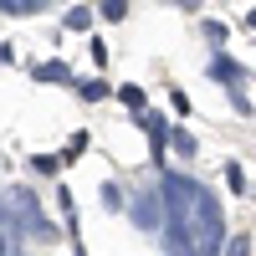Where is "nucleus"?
I'll return each mask as SVG.
<instances>
[{
    "mask_svg": "<svg viewBox=\"0 0 256 256\" xmlns=\"http://www.w3.org/2000/svg\"><path fill=\"white\" fill-rule=\"evenodd\" d=\"M205 36L216 41V52H220V46H226V36H230V26H226V20H205Z\"/></svg>",
    "mask_w": 256,
    "mask_h": 256,
    "instance_id": "obj_10",
    "label": "nucleus"
},
{
    "mask_svg": "<svg viewBox=\"0 0 256 256\" xmlns=\"http://www.w3.org/2000/svg\"><path fill=\"white\" fill-rule=\"evenodd\" d=\"M246 31H256V6H251V10H246Z\"/></svg>",
    "mask_w": 256,
    "mask_h": 256,
    "instance_id": "obj_18",
    "label": "nucleus"
},
{
    "mask_svg": "<svg viewBox=\"0 0 256 256\" xmlns=\"http://www.w3.org/2000/svg\"><path fill=\"white\" fill-rule=\"evenodd\" d=\"M72 92H77L82 102H102V98H113V88H108L102 77H77V82H72Z\"/></svg>",
    "mask_w": 256,
    "mask_h": 256,
    "instance_id": "obj_4",
    "label": "nucleus"
},
{
    "mask_svg": "<svg viewBox=\"0 0 256 256\" xmlns=\"http://www.w3.org/2000/svg\"><path fill=\"white\" fill-rule=\"evenodd\" d=\"M88 148H92V134H88V128H77V134L67 138V148H62V164H72V159H82V154H88Z\"/></svg>",
    "mask_w": 256,
    "mask_h": 256,
    "instance_id": "obj_5",
    "label": "nucleus"
},
{
    "mask_svg": "<svg viewBox=\"0 0 256 256\" xmlns=\"http://www.w3.org/2000/svg\"><path fill=\"white\" fill-rule=\"evenodd\" d=\"M169 144H174L180 154H195V148H200V144H195V134H184V128H174V134H169Z\"/></svg>",
    "mask_w": 256,
    "mask_h": 256,
    "instance_id": "obj_9",
    "label": "nucleus"
},
{
    "mask_svg": "<svg viewBox=\"0 0 256 256\" xmlns=\"http://www.w3.org/2000/svg\"><path fill=\"white\" fill-rule=\"evenodd\" d=\"M88 52H92L98 67H108V41H102V36H92V41H88Z\"/></svg>",
    "mask_w": 256,
    "mask_h": 256,
    "instance_id": "obj_12",
    "label": "nucleus"
},
{
    "mask_svg": "<svg viewBox=\"0 0 256 256\" xmlns=\"http://www.w3.org/2000/svg\"><path fill=\"white\" fill-rule=\"evenodd\" d=\"M102 205H108V210H123V195H118V184H113V180L102 184Z\"/></svg>",
    "mask_w": 256,
    "mask_h": 256,
    "instance_id": "obj_13",
    "label": "nucleus"
},
{
    "mask_svg": "<svg viewBox=\"0 0 256 256\" xmlns=\"http://www.w3.org/2000/svg\"><path fill=\"white\" fill-rule=\"evenodd\" d=\"M31 77L36 82H67V88H72V67H67V62H62V56H46V62H31Z\"/></svg>",
    "mask_w": 256,
    "mask_h": 256,
    "instance_id": "obj_2",
    "label": "nucleus"
},
{
    "mask_svg": "<svg viewBox=\"0 0 256 256\" xmlns=\"http://www.w3.org/2000/svg\"><path fill=\"white\" fill-rule=\"evenodd\" d=\"M205 72L216 77V82H230V88H246V67H236V62H230L226 52H216V56H210V62H205Z\"/></svg>",
    "mask_w": 256,
    "mask_h": 256,
    "instance_id": "obj_1",
    "label": "nucleus"
},
{
    "mask_svg": "<svg viewBox=\"0 0 256 256\" xmlns=\"http://www.w3.org/2000/svg\"><path fill=\"white\" fill-rule=\"evenodd\" d=\"M230 108H236V113H246V118H251V98H246L241 88H230Z\"/></svg>",
    "mask_w": 256,
    "mask_h": 256,
    "instance_id": "obj_14",
    "label": "nucleus"
},
{
    "mask_svg": "<svg viewBox=\"0 0 256 256\" xmlns=\"http://www.w3.org/2000/svg\"><path fill=\"white\" fill-rule=\"evenodd\" d=\"M102 20H123L128 16V6H123V0H102V10H98Z\"/></svg>",
    "mask_w": 256,
    "mask_h": 256,
    "instance_id": "obj_11",
    "label": "nucleus"
},
{
    "mask_svg": "<svg viewBox=\"0 0 256 256\" xmlns=\"http://www.w3.org/2000/svg\"><path fill=\"white\" fill-rule=\"evenodd\" d=\"M169 102H174V113H190V98H184L180 88H169Z\"/></svg>",
    "mask_w": 256,
    "mask_h": 256,
    "instance_id": "obj_16",
    "label": "nucleus"
},
{
    "mask_svg": "<svg viewBox=\"0 0 256 256\" xmlns=\"http://www.w3.org/2000/svg\"><path fill=\"white\" fill-rule=\"evenodd\" d=\"M31 169L41 180H52V174H62V154H31Z\"/></svg>",
    "mask_w": 256,
    "mask_h": 256,
    "instance_id": "obj_6",
    "label": "nucleus"
},
{
    "mask_svg": "<svg viewBox=\"0 0 256 256\" xmlns=\"http://www.w3.org/2000/svg\"><path fill=\"white\" fill-rule=\"evenodd\" d=\"M226 190H230V195H246V190H251V184H246V169H241V164H226Z\"/></svg>",
    "mask_w": 256,
    "mask_h": 256,
    "instance_id": "obj_8",
    "label": "nucleus"
},
{
    "mask_svg": "<svg viewBox=\"0 0 256 256\" xmlns=\"http://www.w3.org/2000/svg\"><path fill=\"white\" fill-rule=\"evenodd\" d=\"M62 26H67V31H88V26H92V10H88V6H72L67 16H62Z\"/></svg>",
    "mask_w": 256,
    "mask_h": 256,
    "instance_id": "obj_7",
    "label": "nucleus"
},
{
    "mask_svg": "<svg viewBox=\"0 0 256 256\" xmlns=\"http://www.w3.org/2000/svg\"><path fill=\"white\" fill-rule=\"evenodd\" d=\"M113 98H118L134 118H138V113H148V92L138 88V82H123V88H113Z\"/></svg>",
    "mask_w": 256,
    "mask_h": 256,
    "instance_id": "obj_3",
    "label": "nucleus"
},
{
    "mask_svg": "<svg viewBox=\"0 0 256 256\" xmlns=\"http://www.w3.org/2000/svg\"><path fill=\"white\" fill-rule=\"evenodd\" d=\"M226 256H251V241H246V236H236V241L226 246Z\"/></svg>",
    "mask_w": 256,
    "mask_h": 256,
    "instance_id": "obj_15",
    "label": "nucleus"
},
{
    "mask_svg": "<svg viewBox=\"0 0 256 256\" xmlns=\"http://www.w3.org/2000/svg\"><path fill=\"white\" fill-rule=\"evenodd\" d=\"M0 62H16V46H10V41H0Z\"/></svg>",
    "mask_w": 256,
    "mask_h": 256,
    "instance_id": "obj_17",
    "label": "nucleus"
},
{
    "mask_svg": "<svg viewBox=\"0 0 256 256\" xmlns=\"http://www.w3.org/2000/svg\"><path fill=\"white\" fill-rule=\"evenodd\" d=\"M0 256H6V236H0Z\"/></svg>",
    "mask_w": 256,
    "mask_h": 256,
    "instance_id": "obj_19",
    "label": "nucleus"
},
{
    "mask_svg": "<svg viewBox=\"0 0 256 256\" xmlns=\"http://www.w3.org/2000/svg\"><path fill=\"white\" fill-rule=\"evenodd\" d=\"M251 190H256V184H251Z\"/></svg>",
    "mask_w": 256,
    "mask_h": 256,
    "instance_id": "obj_20",
    "label": "nucleus"
}]
</instances>
